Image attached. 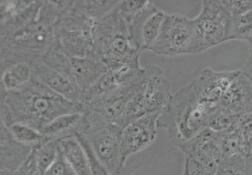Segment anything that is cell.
Returning a JSON list of instances; mask_svg holds the SVG:
<instances>
[{"mask_svg":"<svg viewBox=\"0 0 252 175\" xmlns=\"http://www.w3.org/2000/svg\"><path fill=\"white\" fill-rule=\"evenodd\" d=\"M218 138L221 151V162L244 161L248 140L235 125L224 132L218 133Z\"/></svg>","mask_w":252,"mask_h":175,"instance_id":"obj_19","label":"cell"},{"mask_svg":"<svg viewBox=\"0 0 252 175\" xmlns=\"http://www.w3.org/2000/svg\"><path fill=\"white\" fill-rule=\"evenodd\" d=\"M249 55L245 63L244 68L242 69L249 77L252 78V42H249Z\"/></svg>","mask_w":252,"mask_h":175,"instance_id":"obj_34","label":"cell"},{"mask_svg":"<svg viewBox=\"0 0 252 175\" xmlns=\"http://www.w3.org/2000/svg\"><path fill=\"white\" fill-rule=\"evenodd\" d=\"M7 128L16 140L30 146L34 147L45 139L44 135L38 129L24 123H12Z\"/></svg>","mask_w":252,"mask_h":175,"instance_id":"obj_24","label":"cell"},{"mask_svg":"<svg viewBox=\"0 0 252 175\" xmlns=\"http://www.w3.org/2000/svg\"><path fill=\"white\" fill-rule=\"evenodd\" d=\"M33 78L32 64L19 62L1 70L0 92H9L22 88Z\"/></svg>","mask_w":252,"mask_h":175,"instance_id":"obj_20","label":"cell"},{"mask_svg":"<svg viewBox=\"0 0 252 175\" xmlns=\"http://www.w3.org/2000/svg\"><path fill=\"white\" fill-rule=\"evenodd\" d=\"M218 106L235 116L252 112V78L240 70Z\"/></svg>","mask_w":252,"mask_h":175,"instance_id":"obj_16","label":"cell"},{"mask_svg":"<svg viewBox=\"0 0 252 175\" xmlns=\"http://www.w3.org/2000/svg\"><path fill=\"white\" fill-rule=\"evenodd\" d=\"M202 52L230 40L231 15L221 1L205 0L193 18Z\"/></svg>","mask_w":252,"mask_h":175,"instance_id":"obj_10","label":"cell"},{"mask_svg":"<svg viewBox=\"0 0 252 175\" xmlns=\"http://www.w3.org/2000/svg\"><path fill=\"white\" fill-rule=\"evenodd\" d=\"M95 20L75 6V0H68L54 24L53 48L70 57L94 54L93 33Z\"/></svg>","mask_w":252,"mask_h":175,"instance_id":"obj_5","label":"cell"},{"mask_svg":"<svg viewBox=\"0 0 252 175\" xmlns=\"http://www.w3.org/2000/svg\"><path fill=\"white\" fill-rule=\"evenodd\" d=\"M33 146L16 140L7 126L0 125V171L12 172L32 152Z\"/></svg>","mask_w":252,"mask_h":175,"instance_id":"obj_17","label":"cell"},{"mask_svg":"<svg viewBox=\"0 0 252 175\" xmlns=\"http://www.w3.org/2000/svg\"><path fill=\"white\" fill-rule=\"evenodd\" d=\"M239 116H235L218 106L210 115L207 128L215 133H221L234 126Z\"/></svg>","mask_w":252,"mask_h":175,"instance_id":"obj_26","label":"cell"},{"mask_svg":"<svg viewBox=\"0 0 252 175\" xmlns=\"http://www.w3.org/2000/svg\"><path fill=\"white\" fill-rule=\"evenodd\" d=\"M167 13L151 5L129 26V31L136 46L143 52L149 50L160 34Z\"/></svg>","mask_w":252,"mask_h":175,"instance_id":"obj_13","label":"cell"},{"mask_svg":"<svg viewBox=\"0 0 252 175\" xmlns=\"http://www.w3.org/2000/svg\"><path fill=\"white\" fill-rule=\"evenodd\" d=\"M0 94L1 122L6 126L18 122L40 131L58 116L83 112L81 104L56 94L34 77L22 88Z\"/></svg>","mask_w":252,"mask_h":175,"instance_id":"obj_1","label":"cell"},{"mask_svg":"<svg viewBox=\"0 0 252 175\" xmlns=\"http://www.w3.org/2000/svg\"><path fill=\"white\" fill-rule=\"evenodd\" d=\"M151 1L125 0V1H119L117 10L129 28V26L151 5Z\"/></svg>","mask_w":252,"mask_h":175,"instance_id":"obj_27","label":"cell"},{"mask_svg":"<svg viewBox=\"0 0 252 175\" xmlns=\"http://www.w3.org/2000/svg\"><path fill=\"white\" fill-rule=\"evenodd\" d=\"M221 3L232 17L252 11V0H245V1L221 0Z\"/></svg>","mask_w":252,"mask_h":175,"instance_id":"obj_31","label":"cell"},{"mask_svg":"<svg viewBox=\"0 0 252 175\" xmlns=\"http://www.w3.org/2000/svg\"><path fill=\"white\" fill-rule=\"evenodd\" d=\"M42 61L71 78L83 95L108 70L95 53L84 57H70L53 47Z\"/></svg>","mask_w":252,"mask_h":175,"instance_id":"obj_9","label":"cell"},{"mask_svg":"<svg viewBox=\"0 0 252 175\" xmlns=\"http://www.w3.org/2000/svg\"><path fill=\"white\" fill-rule=\"evenodd\" d=\"M59 149L70 163L76 175H91L86 153L75 136L60 140Z\"/></svg>","mask_w":252,"mask_h":175,"instance_id":"obj_21","label":"cell"},{"mask_svg":"<svg viewBox=\"0 0 252 175\" xmlns=\"http://www.w3.org/2000/svg\"><path fill=\"white\" fill-rule=\"evenodd\" d=\"M252 38V11L231 16L230 40L249 41Z\"/></svg>","mask_w":252,"mask_h":175,"instance_id":"obj_25","label":"cell"},{"mask_svg":"<svg viewBox=\"0 0 252 175\" xmlns=\"http://www.w3.org/2000/svg\"><path fill=\"white\" fill-rule=\"evenodd\" d=\"M43 175H76V173L65 156L63 155L59 149L55 161L43 173Z\"/></svg>","mask_w":252,"mask_h":175,"instance_id":"obj_29","label":"cell"},{"mask_svg":"<svg viewBox=\"0 0 252 175\" xmlns=\"http://www.w3.org/2000/svg\"><path fill=\"white\" fill-rule=\"evenodd\" d=\"M45 137V136H44ZM59 151V140L55 138H46L38 145L33 147V154L35 156L38 168L43 173L55 161Z\"/></svg>","mask_w":252,"mask_h":175,"instance_id":"obj_22","label":"cell"},{"mask_svg":"<svg viewBox=\"0 0 252 175\" xmlns=\"http://www.w3.org/2000/svg\"><path fill=\"white\" fill-rule=\"evenodd\" d=\"M32 68L33 77L45 84L53 92L67 100L81 104L83 94L76 83L67 75L48 66L42 60L32 63Z\"/></svg>","mask_w":252,"mask_h":175,"instance_id":"obj_14","label":"cell"},{"mask_svg":"<svg viewBox=\"0 0 252 175\" xmlns=\"http://www.w3.org/2000/svg\"><path fill=\"white\" fill-rule=\"evenodd\" d=\"M84 122L81 132L96 157L108 168L112 175H121L120 135L121 127L107 122L99 115L83 111ZM78 133V132H77Z\"/></svg>","mask_w":252,"mask_h":175,"instance_id":"obj_6","label":"cell"},{"mask_svg":"<svg viewBox=\"0 0 252 175\" xmlns=\"http://www.w3.org/2000/svg\"><path fill=\"white\" fill-rule=\"evenodd\" d=\"M244 167L247 175H252V136L248 140L245 157H244Z\"/></svg>","mask_w":252,"mask_h":175,"instance_id":"obj_33","label":"cell"},{"mask_svg":"<svg viewBox=\"0 0 252 175\" xmlns=\"http://www.w3.org/2000/svg\"><path fill=\"white\" fill-rule=\"evenodd\" d=\"M95 53L108 70L125 64H141L142 51L134 43L129 28L117 7L95 21L93 33Z\"/></svg>","mask_w":252,"mask_h":175,"instance_id":"obj_4","label":"cell"},{"mask_svg":"<svg viewBox=\"0 0 252 175\" xmlns=\"http://www.w3.org/2000/svg\"><path fill=\"white\" fill-rule=\"evenodd\" d=\"M161 113H152L130 122L121 129L120 161L124 168L126 162L132 156L146 149L158 134Z\"/></svg>","mask_w":252,"mask_h":175,"instance_id":"obj_12","label":"cell"},{"mask_svg":"<svg viewBox=\"0 0 252 175\" xmlns=\"http://www.w3.org/2000/svg\"><path fill=\"white\" fill-rule=\"evenodd\" d=\"M171 87L163 70L156 65L147 66L146 77L126 108L122 128L130 122L152 113H162L171 96Z\"/></svg>","mask_w":252,"mask_h":175,"instance_id":"obj_7","label":"cell"},{"mask_svg":"<svg viewBox=\"0 0 252 175\" xmlns=\"http://www.w3.org/2000/svg\"><path fill=\"white\" fill-rule=\"evenodd\" d=\"M216 175H247L244 167V161L221 162L217 169Z\"/></svg>","mask_w":252,"mask_h":175,"instance_id":"obj_32","label":"cell"},{"mask_svg":"<svg viewBox=\"0 0 252 175\" xmlns=\"http://www.w3.org/2000/svg\"><path fill=\"white\" fill-rule=\"evenodd\" d=\"M218 104L206 101L192 80L172 94L160 115L159 127L166 128L171 141L179 145L207 128L208 120Z\"/></svg>","mask_w":252,"mask_h":175,"instance_id":"obj_3","label":"cell"},{"mask_svg":"<svg viewBox=\"0 0 252 175\" xmlns=\"http://www.w3.org/2000/svg\"><path fill=\"white\" fill-rule=\"evenodd\" d=\"M59 10L56 1H43L37 18L12 28H0L1 70L19 62L42 60L54 45V24Z\"/></svg>","mask_w":252,"mask_h":175,"instance_id":"obj_2","label":"cell"},{"mask_svg":"<svg viewBox=\"0 0 252 175\" xmlns=\"http://www.w3.org/2000/svg\"><path fill=\"white\" fill-rule=\"evenodd\" d=\"M118 3L117 0H75V6L95 21L109 14Z\"/></svg>","mask_w":252,"mask_h":175,"instance_id":"obj_23","label":"cell"},{"mask_svg":"<svg viewBox=\"0 0 252 175\" xmlns=\"http://www.w3.org/2000/svg\"><path fill=\"white\" fill-rule=\"evenodd\" d=\"M76 139L79 141L81 144V146L83 147L86 156L89 161L90 165V170H91V175H112L111 172L108 170V168L96 157V155L94 154L89 142L85 138V136L82 133H76L74 135Z\"/></svg>","mask_w":252,"mask_h":175,"instance_id":"obj_28","label":"cell"},{"mask_svg":"<svg viewBox=\"0 0 252 175\" xmlns=\"http://www.w3.org/2000/svg\"><path fill=\"white\" fill-rule=\"evenodd\" d=\"M0 175H42V174L38 168V165L32 150V152L30 153L27 159L17 169H15L12 172L0 171Z\"/></svg>","mask_w":252,"mask_h":175,"instance_id":"obj_30","label":"cell"},{"mask_svg":"<svg viewBox=\"0 0 252 175\" xmlns=\"http://www.w3.org/2000/svg\"><path fill=\"white\" fill-rule=\"evenodd\" d=\"M182 175H187V173H186V172L183 170V173H182Z\"/></svg>","mask_w":252,"mask_h":175,"instance_id":"obj_35","label":"cell"},{"mask_svg":"<svg viewBox=\"0 0 252 175\" xmlns=\"http://www.w3.org/2000/svg\"><path fill=\"white\" fill-rule=\"evenodd\" d=\"M149 51L164 56L202 53L193 18L167 13L160 34Z\"/></svg>","mask_w":252,"mask_h":175,"instance_id":"obj_8","label":"cell"},{"mask_svg":"<svg viewBox=\"0 0 252 175\" xmlns=\"http://www.w3.org/2000/svg\"><path fill=\"white\" fill-rule=\"evenodd\" d=\"M240 70H214L203 68L193 81L201 96L208 102L218 104Z\"/></svg>","mask_w":252,"mask_h":175,"instance_id":"obj_15","label":"cell"},{"mask_svg":"<svg viewBox=\"0 0 252 175\" xmlns=\"http://www.w3.org/2000/svg\"><path fill=\"white\" fill-rule=\"evenodd\" d=\"M247 42H248V43H249V42H252V38H251L249 41H247Z\"/></svg>","mask_w":252,"mask_h":175,"instance_id":"obj_36","label":"cell"},{"mask_svg":"<svg viewBox=\"0 0 252 175\" xmlns=\"http://www.w3.org/2000/svg\"><path fill=\"white\" fill-rule=\"evenodd\" d=\"M83 112H73L58 116L51 122L46 124L40 132L46 138H55L62 140L74 136L77 132H81L83 127Z\"/></svg>","mask_w":252,"mask_h":175,"instance_id":"obj_18","label":"cell"},{"mask_svg":"<svg viewBox=\"0 0 252 175\" xmlns=\"http://www.w3.org/2000/svg\"><path fill=\"white\" fill-rule=\"evenodd\" d=\"M147 73V67L133 80L120 85L110 93L84 104L83 111H90L99 115L104 120L117 124L122 128L126 108L141 87Z\"/></svg>","mask_w":252,"mask_h":175,"instance_id":"obj_11","label":"cell"}]
</instances>
